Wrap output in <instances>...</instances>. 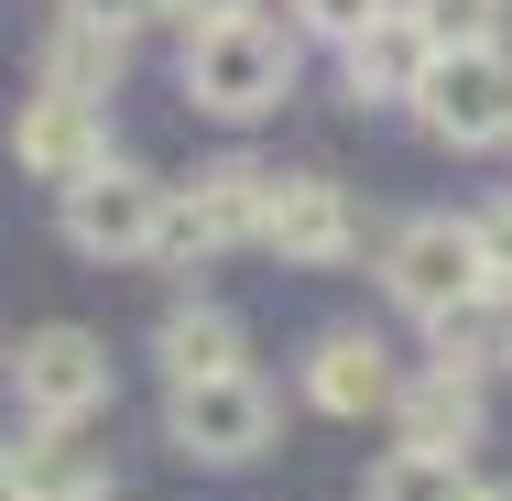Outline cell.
<instances>
[{
	"label": "cell",
	"instance_id": "obj_6",
	"mask_svg": "<svg viewBox=\"0 0 512 501\" xmlns=\"http://www.w3.org/2000/svg\"><path fill=\"white\" fill-rule=\"evenodd\" d=\"M109 393H120V371H109V338H88V327H33L11 349L22 425H88V414H109Z\"/></svg>",
	"mask_w": 512,
	"mask_h": 501
},
{
	"label": "cell",
	"instance_id": "obj_9",
	"mask_svg": "<svg viewBox=\"0 0 512 501\" xmlns=\"http://www.w3.org/2000/svg\"><path fill=\"white\" fill-rule=\"evenodd\" d=\"M11 153H22V175L77 186L88 164H109V109L77 99V88H33V99L11 109Z\"/></svg>",
	"mask_w": 512,
	"mask_h": 501
},
{
	"label": "cell",
	"instance_id": "obj_15",
	"mask_svg": "<svg viewBox=\"0 0 512 501\" xmlns=\"http://www.w3.org/2000/svg\"><path fill=\"white\" fill-rule=\"evenodd\" d=\"M338 77H349V99H360V109L414 99V77H425V33L404 22V0H393L371 33H349V44H338Z\"/></svg>",
	"mask_w": 512,
	"mask_h": 501
},
{
	"label": "cell",
	"instance_id": "obj_14",
	"mask_svg": "<svg viewBox=\"0 0 512 501\" xmlns=\"http://www.w3.org/2000/svg\"><path fill=\"white\" fill-rule=\"evenodd\" d=\"M22 501H109V447H88V425H33L11 447Z\"/></svg>",
	"mask_w": 512,
	"mask_h": 501
},
{
	"label": "cell",
	"instance_id": "obj_18",
	"mask_svg": "<svg viewBox=\"0 0 512 501\" xmlns=\"http://www.w3.org/2000/svg\"><path fill=\"white\" fill-rule=\"evenodd\" d=\"M393 0H295V33H316V44H349V33H371Z\"/></svg>",
	"mask_w": 512,
	"mask_h": 501
},
{
	"label": "cell",
	"instance_id": "obj_2",
	"mask_svg": "<svg viewBox=\"0 0 512 501\" xmlns=\"http://www.w3.org/2000/svg\"><path fill=\"white\" fill-rule=\"evenodd\" d=\"M382 295L404 305L414 327H447V316H469V305L491 295V262H480V229H469V218H447V207H425V218H404V229L382 240Z\"/></svg>",
	"mask_w": 512,
	"mask_h": 501
},
{
	"label": "cell",
	"instance_id": "obj_11",
	"mask_svg": "<svg viewBox=\"0 0 512 501\" xmlns=\"http://www.w3.org/2000/svg\"><path fill=\"white\" fill-rule=\"evenodd\" d=\"M306 403L338 414V425H371V414L393 403V349H382L371 327H327L306 349Z\"/></svg>",
	"mask_w": 512,
	"mask_h": 501
},
{
	"label": "cell",
	"instance_id": "obj_8",
	"mask_svg": "<svg viewBox=\"0 0 512 501\" xmlns=\"http://www.w3.org/2000/svg\"><path fill=\"white\" fill-rule=\"evenodd\" d=\"M262 251L273 262H295V273H338L349 251H360V207L338 175H316V164H273L262 175Z\"/></svg>",
	"mask_w": 512,
	"mask_h": 501
},
{
	"label": "cell",
	"instance_id": "obj_5",
	"mask_svg": "<svg viewBox=\"0 0 512 501\" xmlns=\"http://www.w3.org/2000/svg\"><path fill=\"white\" fill-rule=\"evenodd\" d=\"M273 425H284V403H273V382L251 360L240 371H207V382H175V403H164V436L197 469H251L273 447Z\"/></svg>",
	"mask_w": 512,
	"mask_h": 501
},
{
	"label": "cell",
	"instance_id": "obj_3",
	"mask_svg": "<svg viewBox=\"0 0 512 501\" xmlns=\"http://www.w3.org/2000/svg\"><path fill=\"white\" fill-rule=\"evenodd\" d=\"M262 175H273V164L218 153V164H197V186H164L153 262H164V273H197L218 251H251V240H262Z\"/></svg>",
	"mask_w": 512,
	"mask_h": 501
},
{
	"label": "cell",
	"instance_id": "obj_17",
	"mask_svg": "<svg viewBox=\"0 0 512 501\" xmlns=\"http://www.w3.org/2000/svg\"><path fill=\"white\" fill-rule=\"evenodd\" d=\"M502 11L512 0H404V22L425 33V55H436V44H502Z\"/></svg>",
	"mask_w": 512,
	"mask_h": 501
},
{
	"label": "cell",
	"instance_id": "obj_21",
	"mask_svg": "<svg viewBox=\"0 0 512 501\" xmlns=\"http://www.w3.org/2000/svg\"><path fill=\"white\" fill-rule=\"evenodd\" d=\"M0 501H22V480H11V447H0Z\"/></svg>",
	"mask_w": 512,
	"mask_h": 501
},
{
	"label": "cell",
	"instance_id": "obj_19",
	"mask_svg": "<svg viewBox=\"0 0 512 501\" xmlns=\"http://www.w3.org/2000/svg\"><path fill=\"white\" fill-rule=\"evenodd\" d=\"M469 229H480V262H491V295H512V197H491L480 218H469Z\"/></svg>",
	"mask_w": 512,
	"mask_h": 501
},
{
	"label": "cell",
	"instance_id": "obj_4",
	"mask_svg": "<svg viewBox=\"0 0 512 501\" xmlns=\"http://www.w3.org/2000/svg\"><path fill=\"white\" fill-rule=\"evenodd\" d=\"M404 109L447 142V153H491V142H512V44H436Z\"/></svg>",
	"mask_w": 512,
	"mask_h": 501
},
{
	"label": "cell",
	"instance_id": "obj_13",
	"mask_svg": "<svg viewBox=\"0 0 512 501\" xmlns=\"http://www.w3.org/2000/svg\"><path fill=\"white\" fill-rule=\"evenodd\" d=\"M153 360H164V382L240 371V360H251V327H240L218 295H186V305H164V327H153Z\"/></svg>",
	"mask_w": 512,
	"mask_h": 501
},
{
	"label": "cell",
	"instance_id": "obj_12",
	"mask_svg": "<svg viewBox=\"0 0 512 501\" xmlns=\"http://www.w3.org/2000/svg\"><path fill=\"white\" fill-rule=\"evenodd\" d=\"M120 66H131V33L109 22V11H55L44 22V88H77V99H109L120 88Z\"/></svg>",
	"mask_w": 512,
	"mask_h": 501
},
{
	"label": "cell",
	"instance_id": "obj_16",
	"mask_svg": "<svg viewBox=\"0 0 512 501\" xmlns=\"http://www.w3.org/2000/svg\"><path fill=\"white\" fill-rule=\"evenodd\" d=\"M360 501H480V469L447 458V447H393V458L371 469Z\"/></svg>",
	"mask_w": 512,
	"mask_h": 501
},
{
	"label": "cell",
	"instance_id": "obj_20",
	"mask_svg": "<svg viewBox=\"0 0 512 501\" xmlns=\"http://www.w3.org/2000/svg\"><path fill=\"white\" fill-rule=\"evenodd\" d=\"M164 22H207V11H229V0H153Z\"/></svg>",
	"mask_w": 512,
	"mask_h": 501
},
{
	"label": "cell",
	"instance_id": "obj_7",
	"mask_svg": "<svg viewBox=\"0 0 512 501\" xmlns=\"http://www.w3.org/2000/svg\"><path fill=\"white\" fill-rule=\"evenodd\" d=\"M66 197V251L77 262H153V229H164V175H142V164H88L77 186H55Z\"/></svg>",
	"mask_w": 512,
	"mask_h": 501
},
{
	"label": "cell",
	"instance_id": "obj_22",
	"mask_svg": "<svg viewBox=\"0 0 512 501\" xmlns=\"http://www.w3.org/2000/svg\"><path fill=\"white\" fill-rule=\"evenodd\" d=\"M480 501H512V480H480Z\"/></svg>",
	"mask_w": 512,
	"mask_h": 501
},
{
	"label": "cell",
	"instance_id": "obj_1",
	"mask_svg": "<svg viewBox=\"0 0 512 501\" xmlns=\"http://www.w3.org/2000/svg\"><path fill=\"white\" fill-rule=\"evenodd\" d=\"M295 55H306V33H295V11L273 22V11H251V0H229V11H207L186 22V99L207 120H273V109L295 99Z\"/></svg>",
	"mask_w": 512,
	"mask_h": 501
},
{
	"label": "cell",
	"instance_id": "obj_10",
	"mask_svg": "<svg viewBox=\"0 0 512 501\" xmlns=\"http://www.w3.org/2000/svg\"><path fill=\"white\" fill-rule=\"evenodd\" d=\"M393 436L404 447H447V458H469L480 436H491V393H480V371H447V360H425V371H393Z\"/></svg>",
	"mask_w": 512,
	"mask_h": 501
}]
</instances>
